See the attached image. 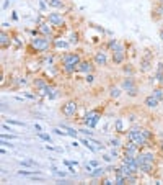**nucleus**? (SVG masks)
I'll return each instance as SVG.
<instances>
[{
	"mask_svg": "<svg viewBox=\"0 0 163 185\" xmlns=\"http://www.w3.org/2000/svg\"><path fill=\"white\" fill-rule=\"evenodd\" d=\"M13 84H15V87H25V85H28V80H26V77L20 76V77L13 79Z\"/></svg>",
	"mask_w": 163,
	"mask_h": 185,
	"instance_id": "nucleus-29",
	"label": "nucleus"
},
{
	"mask_svg": "<svg viewBox=\"0 0 163 185\" xmlns=\"http://www.w3.org/2000/svg\"><path fill=\"white\" fill-rule=\"evenodd\" d=\"M139 94V89L136 87V89H132V90H129V92H127V95H129V97H136Z\"/></svg>",
	"mask_w": 163,
	"mask_h": 185,
	"instance_id": "nucleus-50",
	"label": "nucleus"
},
{
	"mask_svg": "<svg viewBox=\"0 0 163 185\" xmlns=\"http://www.w3.org/2000/svg\"><path fill=\"white\" fill-rule=\"evenodd\" d=\"M41 61H43V66L44 67H49V66H56L54 64V61H56V54L54 53H46L43 54V57H41Z\"/></svg>",
	"mask_w": 163,
	"mask_h": 185,
	"instance_id": "nucleus-17",
	"label": "nucleus"
},
{
	"mask_svg": "<svg viewBox=\"0 0 163 185\" xmlns=\"http://www.w3.org/2000/svg\"><path fill=\"white\" fill-rule=\"evenodd\" d=\"M31 84H33V87L36 89V92H38V90H41V89H44L46 85H49L48 79H46V77H41V76H36V77H34Z\"/></svg>",
	"mask_w": 163,
	"mask_h": 185,
	"instance_id": "nucleus-16",
	"label": "nucleus"
},
{
	"mask_svg": "<svg viewBox=\"0 0 163 185\" xmlns=\"http://www.w3.org/2000/svg\"><path fill=\"white\" fill-rule=\"evenodd\" d=\"M109 146H111V148H121V146H122V141L119 139L118 136L111 138V139H109Z\"/></svg>",
	"mask_w": 163,
	"mask_h": 185,
	"instance_id": "nucleus-36",
	"label": "nucleus"
},
{
	"mask_svg": "<svg viewBox=\"0 0 163 185\" xmlns=\"http://www.w3.org/2000/svg\"><path fill=\"white\" fill-rule=\"evenodd\" d=\"M103 159L106 161V162H111V161H113V156H111V154H104Z\"/></svg>",
	"mask_w": 163,
	"mask_h": 185,
	"instance_id": "nucleus-51",
	"label": "nucleus"
},
{
	"mask_svg": "<svg viewBox=\"0 0 163 185\" xmlns=\"http://www.w3.org/2000/svg\"><path fill=\"white\" fill-rule=\"evenodd\" d=\"M70 43H69V39L67 38H61V36H57V38H54L52 39V49H56V51H61V49H64V51H67L69 48H70Z\"/></svg>",
	"mask_w": 163,
	"mask_h": 185,
	"instance_id": "nucleus-8",
	"label": "nucleus"
},
{
	"mask_svg": "<svg viewBox=\"0 0 163 185\" xmlns=\"http://www.w3.org/2000/svg\"><path fill=\"white\" fill-rule=\"evenodd\" d=\"M48 5L52 8H56V10L65 8V2H64V0H48Z\"/></svg>",
	"mask_w": 163,
	"mask_h": 185,
	"instance_id": "nucleus-25",
	"label": "nucleus"
},
{
	"mask_svg": "<svg viewBox=\"0 0 163 185\" xmlns=\"http://www.w3.org/2000/svg\"><path fill=\"white\" fill-rule=\"evenodd\" d=\"M122 72H124L126 76L132 77V76H134V67H132V64H124V66H122Z\"/></svg>",
	"mask_w": 163,
	"mask_h": 185,
	"instance_id": "nucleus-33",
	"label": "nucleus"
},
{
	"mask_svg": "<svg viewBox=\"0 0 163 185\" xmlns=\"http://www.w3.org/2000/svg\"><path fill=\"white\" fill-rule=\"evenodd\" d=\"M85 82H86V84H93V82H95V76H93V72H91V74H86V76H85Z\"/></svg>",
	"mask_w": 163,
	"mask_h": 185,
	"instance_id": "nucleus-43",
	"label": "nucleus"
},
{
	"mask_svg": "<svg viewBox=\"0 0 163 185\" xmlns=\"http://www.w3.org/2000/svg\"><path fill=\"white\" fill-rule=\"evenodd\" d=\"M78 131L82 133V134H85L86 138H88V136H93V131H88L86 128H82V130H78Z\"/></svg>",
	"mask_w": 163,
	"mask_h": 185,
	"instance_id": "nucleus-47",
	"label": "nucleus"
},
{
	"mask_svg": "<svg viewBox=\"0 0 163 185\" xmlns=\"http://www.w3.org/2000/svg\"><path fill=\"white\" fill-rule=\"evenodd\" d=\"M20 165H23V167H31V169H34V167H38V162H34V161H31V159H26V161H20Z\"/></svg>",
	"mask_w": 163,
	"mask_h": 185,
	"instance_id": "nucleus-34",
	"label": "nucleus"
},
{
	"mask_svg": "<svg viewBox=\"0 0 163 185\" xmlns=\"http://www.w3.org/2000/svg\"><path fill=\"white\" fill-rule=\"evenodd\" d=\"M114 174H121V175H124V177H129L131 174H136V172H134L129 165H126V164H122V162H121V165L118 167V169H116Z\"/></svg>",
	"mask_w": 163,
	"mask_h": 185,
	"instance_id": "nucleus-19",
	"label": "nucleus"
},
{
	"mask_svg": "<svg viewBox=\"0 0 163 185\" xmlns=\"http://www.w3.org/2000/svg\"><path fill=\"white\" fill-rule=\"evenodd\" d=\"M46 18L56 30H62L65 26V16L59 13V11H49V13H46Z\"/></svg>",
	"mask_w": 163,
	"mask_h": 185,
	"instance_id": "nucleus-4",
	"label": "nucleus"
},
{
	"mask_svg": "<svg viewBox=\"0 0 163 185\" xmlns=\"http://www.w3.org/2000/svg\"><path fill=\"white\" fill-rule=\"evenodd\" d=\"M140 71L142 72H147L148 71V69L150 67H152V59H147V57H142V59H140Z\"/></svg>",
	"mask_w": 163,
	"mask_h": 185,
	"instance_id": "nucleus-27",
	"label": "nucleus"
},
{
	"mask_svg": "<svg viewBox=\"0 0 163 185\" xmlns=\"http://www.w3.org/2000/svg\"><path fill=\"white\" fill-rule=\"evenodd\" d=\"M114 130L118 133H124V123H122V118H116L114 121Z\"/></svg>",
	"mask_w": 163,
	"mask_h": 185,
	"instance_id": "nucleus-32",
	"label": "nucleus"
},
{
	"mask_svg": "<svg viewBox=\"0 0 163 185\" xmlns=\"http://www.w3.org/2000/svg\"><path fill=\"white\" fill-rule=\"evenodd\" d=\"M91 167H93V169H95V167H98V165H100V162H98V161H90V162H88Z\"/></svg>",
	"mask_w": 163,
	"mask_h": 185,
	"instance_id": "nucleus-52",
	"label": "nucleus"
},
{
	"mask_svg": "<svg viewBox=\"0 0 163 185\" xmlns=\"http://www.w3.org/2000/svg\"><path fill=\"white\" fill-rule=\"evenodd\" d=\"M48 20L46 16H43V15H38V18H36V26H39V25H43V23Z\"/></svg>",
	"mask_w": 163,
	"mask_h": 185,
	"instance_id": "nucleus-44",
	"label": "nucleus"
},
{
	"mask_svg": "<svg viewBox=\"0 0 163 185\" xmlns=\"http://www.w3.org/2000/svg\"><path fill=\"white\" fill-rule=\"evenodd\" d=\"M100 120H101L100 112H98V110H90V112L85 113V117H83V120H82V121H83L85 126H88L90 130H93L98 123H100Z\"/></svg>",
	"mask_w": 163,
	"mask_h": 185,
	"instance_id": "nucleus-5",
	"label": "nucleus"
},
{
	"mask_svg": "<svg viewBox=\"0 0 163 185\" xmlns=\"http://www.w3.org/2000/svg\"><path fill=\"white\" fill-rule=\"evenodd\" d=\"M11 44H13V34H10L5 30H2V33H0V46H2V49L10 48Z\"/></svg>",
	"mask_w": 163,
	"mask_h": 185,
	"instance_id": "nucleus-12",
	"label": "nucleus"
},
{
	"mask_svg": "<svg viewBox=\"0 0 163 185\" xmlns=\"http://www.w3.org/2000/svg\"><path fill=\"white\" fill-rule=\"evenodd\" d=\"M104 174H106V169H103V167L98 165V167H95V169L90 172L88 175H90L91 178H100V180H101V178L104 177Z\"/></svg>",
	"mask_w": 163,
	"mask_h": 185,
	"instance_id": "nucleus-20",
	"label": "nucleus"
},
{
	"mask_svg": "<svg viewBox=\"0 0 163 185\" xmlns=\"http://www.w3.org/2000/svg\"><path fill=\"white\" fill-rule=\"evenodd\" d=\"M152 95H153L155 98H158L160 102H163V87H160V85H158V87H155V89L152 90Z\"/></svg>",
	"mask_w": 163,
	"mask_h": 185,
	"instance_id": "nucleus-31",
	"label": "nucleus"
},
{
	"mask_svg": "<svg viewBox=\"0 0 163 185\" xmlns=\"http://www.w3.org/2000/svg\"><path fill=\"white\" fill-rule=\"evenodd\" d=\"M142 134L147 138V139H150V141H152V138H153V133L150 131L148 128H142Z\"/></svg>",
	"mask_w": 163,
	"mask_h": 185,
	"instance_id": "nucleus-39",
	"label": "nucleus"
},
{
	"mask_svg": "<svg viewBox=\"0 0 163 185\" xmlns=\"http://www.w3.org/2000/svg\"><path fill=\"white\" fill-rule=\"evenodd\" d=\"M111 156H113L114 159L121 157V156H119V151H118V148H111Z\"/></svg>",
	"mask_w": 163,
	"mask_h": 185,
	"instance_id": "nucleus-48",
	"label": "nucleus"
},
{
	"mask_svg": "<svg viewBox=\"0 0 163 185\" xmlns=\"http://www.w3.org/2000/svg\"><path fill=\"white\" fill-rule=\"evenodd\" d=\"M114 183H118V185L127 183V182H126V177H124V175H121V174H114Z\"/></svg>",
	"mask_w": 163,
	"mask_h": 185,
	"instance_id": "nucleus-37",
	"label": "nucleus"
},
{
	"mask_svg": "<svg viewBox=\"0 0 163 185\" xmlns=\"http://www.w3.org/2000/svg\"><path fill=\"white\" fill-rule=\"evenodd\" d=\"M61 128L65 130L69 133V136H72V138H77V134H78V131H75L73 128H70V126H67V125H61Z\"/></svg>",
	"mask_w": 163,
	"mask_h": 185,
	"instance_id": "nucleus-35",
	"label": "nucleus"
},
{
	"mask_svg": "<svg viewBox=\"0 0 163 185\" xmlns=\"http://www.w3.org/2000/svg\"><path fill=\"white\" fill-rule=\"evenodd\" d=\"M160 38H161V41H163V30H160Z\"/></svg>",
	"mask_w": 163,
	"mask_h": 185,
	"instance_id": "nucleus-57",
	"label": "nucleus"
},
{
	"mask_svg": "<svg viewBox=\"0 0 163 185\" xmlns=\"http://www.w3.org/2000/svg\"><path fill=\"white\" fill-rule=\"evenodd\" d=\"M121 92H122L121 85H119V87H118V85H111V87H109V97H111V98H119Z\"/></svg>",
	"mask_w": 163,
	"mask_h": 185,
	"instance_id": "nucleus-24",
	"label": "nucleus"
},
{
	"mask_svg": "<svg viewBox=\"0 0 163 185\" xmlns=\"http://www.w3.org/2000/svg\"><path fill=\"white\" fill-rule=\"evenodd\" d=\"M34 130H36V133H41V131H43V128H41V125H38V123H34Z\"/></svg>",
	"mask_w": 163,
	"mask_h": 185,
	"instance_id": "nucleus-53",
	"label": "nucleus"
},
{
	"mask_svg": "<svg viewBox=\"0 0 163 185\" xmlns=\"http://www.w3.org/2000/svg\"><path fill=\"white\" fill-rule=\"evenodd\" d=\"M5 123H8L11 126H18V128H26V123L25 121H18V120H11V118H7Z\"/></svg>",
	"mask_w": 163,
	"mask_h": 185,
	"instance_id": "nucleus-30",
	"label": "nucleus"
},
{
	"mask_svg": "<svg viewBox=\"0 0 163 185\" xmlns=\"http://www.w3.org/2000/svg\"><path fill=\"white\" fill-rule=\"evenodd\" d=\"M67 39H69V43H70L72 46H75V44H78V41H80V34H78L77 31H73V30H72Z\"/></svg>",
	"mask_w": 163,
	"mask_h": 185,
	"instance_id": "nucleus-26",
	"label": "nucleus"
},
{
	"mask_svg": "<svg viewBox=\"0 0 163 185\" xmlns=\"http://www.w3.org/2000/svg\"><path fill=\"white\" fill-rule=\"evenodd\" d=\"M82 62V56L80 53H72V51H67V53H64L61 56V66H73L77 67L78 64Z\"/></svg>",
	"mask_w": 163,
	"mask_h": 185,
	"instance_id": "nucleus-3",
	"label": "nucleus"
},
{
	"mask_svg": "<svg viewBox=\"0 0 163 185\" xmlns=\"http://www.w3.org/2000/svg\"><path fill=\"white\" fill-rule=\"evenodd\" d=\"M61 113L69 120H75V117H77V113H78V102L77 100H67L65 103H62Z\"/></svg>",
	"mask_w": 163,
	"mask_h": 185,
	"instance_id": "nucleus-2",
	"label": "nucleus"
},
{
	"mask_svg": "<svg viewBox=\"0 0 163 185\" xmlns=\"http://www.w3.org/2000/svg\"><path fill=\"white\" fill-rule=\"evenodd\" d=\"M18 175H23V177H43V174H41V170H18L16 172Z\"/></svg>",
	"mask_w": 163,
	"mask_h": 185,
	"instance_id": "nucleus-21",
	"label": "nucleus"
},
{
	"mask_svg": "<svg viewBox=\"0 0 163 185\" xmlns=\"http://www.w3.org/2000/svg\"><path fill=\"white\" fill-rule=\"evenodd\" d=\"M39 8H41V11H46V10H48V5H46L44 0H39Z\"/></svg>",
	"mask_w": 163,
	"mask_h": 185,
	"instance_id": "nucleus-49",
	"label": "nucleus"
},
{
	"mask_svg": "<svg viewBox=\"0 0 163 185\" xmlns=\"http://www.w3.org/2000/svg\"><path fill=\"white\" fill-rule=\"evenodd\" d=\"M158 103H160V100H158V98H155L153 95L145 97V100H144V105L147 108H152V110H155L157 107H158Z\"/></svg>",
	"mask_w": 163,
	"mask_h": 185,
	"instance_id": "nucleus-18",
	"label": "nucleus"
},
{
	"mask_svg": "<svg viewBox=\"0 0 163 185\" xmlns=\"http://www.w3.org/2000/svg\"><path fill=\"white\" fill-rule=\"evenodd\" d=\"M157 71H163V61L158 64V69H157Z\"/></svg>",
	"mask_w": 163,
	"mask_h": 185,
	"instance_id": "nucleus-55",
	"label": "nucleus"
},
{
	"mask_svg": "<svg viewBox=\"0 0 163 185\" xmlns=\"http://www.w3.org/2000/svg\"><path fill=\"white\" fill-rule=\"evenodd\" d=\"M139 151H140V148L137 146L136 143H132V141H127L122 144V152L124 154H131V156H137Z\"/></svg>",
	"mask_w": 163,
	"mask_h": 185,
	"instance_id": "nucleus-13",
	"label": "nucleus"
},
{
	"mask_svg": "<svg viewBox=\"0 0 163 185\" xmlns=\"http://www.w3.org/2000/svg\"><path fill=\"white\" fill-rule=\"evenodd\" d=\"M126 57H127V53H126V48H124V46H122V48H119V49H116V51H113V53H111V61H113V64H116V66L124 64Z\"/></svg>",
	"mask_w": 163,
	"mask_h": 185,
	"instance_id": "nucleus-6",
	"label": "nucleus"
},
{
	"mask_svg": "<svg viewBox=\"0 0 163 185\" xmlns=\"http://www.w3.org/2000/svg\"><path fill=\"white\" fill-rule=\"evenodd\" d=\"M36 134H38V138H39V139H43V141H48V143H51V136H49V134H44L43 131H41V133H36Z\"/></svg>",
	"mask_w": 163,
	"mask_h": 185,
	"instance_id": "nucleus-41",
	"label": "nucleus"
},
{
	"mask_svg": "<svg viewBox=\"0 0 163 185\" xmlns=\"http://www.w3.org/2000/svg\"><path fill=\"white\" fill-rule=\"evenodd\" d=\"M158 146H160V149L163 151V141H160V144H158Z\"/></svg>",
	"mask_w": 163,
	"mask_h": 185,
	"instance_id": "nucleus-56",
	"label": "nucleus"
},
{
	"mask_svg": "<svg viewBox=\"0 0 163 185\" xmlns=\"http://www.w3.org/2000/svg\"><path fill=\"white\" fill-rule=\"evenodd\" d=\"M70 148H75V149H77V148H78V143H77V141H73V143L70 144Z\"/></svg>",
	"mask_w": 163,
	"mask_h": 185,
	"instance_id": "nucleus-54",
	"label": "nucleus"
},
{
	"mask_svg": "<svg viewBox=\"0 0 163 185\" xmlns=\"http://www.w3.org/2000/svg\"><path fill=\"white\" fill-rule=\"evenodd\" d=\"M136 87H137V85H136V82H134V79L129 77V76H126L124 79L121 80V89L124 90V92H129V90L136 89Z\"/></svg>",
	"mask_w": 163,
	"mask_h": 185,
	"instance_id": "nucleus-15",
	"label": "nucleus"
},
{
	"mask_svg": "<svg viewBox=\"0 0 163 185\" xmlns=\"http://www.w3.org/2000/svg\"><path fill=\"white\" fill-rule=\"evenodd\" d=\"M23 97L30 98V100H36V98H39L38 94H30V92H23Z\"/></svg>",
	"mask_w": 163,
	"mask_h": 185,
	"instance_id": "nucleus-42",
	"label": "nucleus"
},
{
	"mask_svg": "<svg viewBox=\"0 0 163 185\" xmlns=\"http://www.w3.org/2000/svg\"><path fill=\"white\" fill-rule=\"evenodd\" d=\"M43 67H44V66H43V61L36 59V57H31V59H28V62H26V71L31 72V74L39 72Z\"/></svg>",
	"mask_w": 163,
	"mask_h": 185,
	"instance_id": "nucleus-10",
	"label": "nucleus"
},
{
	"mask_svg": "<svg viewBox=\"0 0 163 185\" xmlns=\"http://www.w3.org/2000/svg\"><path fill=\"white\" fill-rule=\"evenodd\" d=\"M80 143L82 144H83V146L86 148V149H88V151H91V152H96V151H100V149H98L96 146H93V143L88 139V138H82V139H80Z\"/></svg>",
	"mask_w": 163,
	"mask_h": 185,
	"instance_id": "nucleus-23",
	"label": "nucleus"
},
{
	"mask_svg": "<svg viewBox=\"0 0 163 185\" xmlns=\"http://www.w3.org/2000/svg\"><path fill=\"white\" fill-rule=\"evenodd\" d=\"M155 170H157L155 162H147V161H144V162L140 164V174L150 175V174H153Z\"/></svg>",
	"mask_w": 163,
	"mask_h": 185,
	"instance_id": "nucleus-14",
	"label": "nucleus"
},
{
	"mask_svg": "<svg viewBox=\"0 0 163 185\" xmlns=\"http://www.w3.org/2000/svg\"><path fill=\"white\" fill-rule=\"evenodd\" d=\"M95 71V62L90 61V59H82V62L77 66V72L78 74H91Z\"/></svg>",
	"mask_w": 163,
	"mask_h": 185,
	"instance_id": "nucleus-7",
	"label": "nucleus"
},
{
	"mask_svg": "<svg viewBox=\"0 0 163 185\" xmlns=\"http://www.w3.org/2000/svg\"><path fill=\"white\" fill-rule=\"evenodd\" d=\"M51 169H52V172H54V175H57V177H61V178H65V177H67V172H61V170H57L54 165H52Z\"/></svg>",
	"mask_w": 163,
	"mask_h": 185,
	"instance_id": "nucleus-38",
	"label": "nucleus"
},
{
	"mask_svg": "<svg viewBox=\"0 0 163 185\" xmlns=\"http://www.w3.org/2000/svg\"><path fill=\"white\" fill-rule=\"evenodd\" d=\"M93 62H95V66H108V53L104 49H98L95 56H93Z\"/></svg>",
	"mask_w": 163,
	"mask_h": 185,
	"instance_id": "nucleus-9",
	"label": "nucleus"
},
{
	"mask_svg": "<svg viewBox=\"0 0 163 185\" xmlns=\"http://www.w3.org/2000/svg\"><path fill=\"white\" fill-rule=\"evenodd\" d=\"M52 39L54 38H48V36H43V34L31 36L28 49L31 51V54H46L48 51L52 49Z\"/></svg>",
	"mask_w": 163,
	"mask_h": 185,
	"instance_id": "nucleus-1",
	"label": "nucleus"
},
{
	"mask_svg": "<svg viewBox=\"0 0 163 185\" xmlns=\"http://www.w3.org/2000/svg\"><path fill=\"white\" fill-rule=\"evenodd\" d=\"M61 71L65 74V76H73V74L77 72V67H73V66H61Z\"/></svg>",
	"mask_w": 163,
	"mask_h": 185,
	"instance_id": "nucleus-28",
	"label": "nucleus"
},
{
	"mask_svg": "<svg viewBox=\"0 0 163 185\" xmlns=\"http://www.w3.org/2000/svg\"><path fill=\"white\" fill-rule=\"evenodd\" d=\"M122 46H124V44H121L119 41H118V39H109V41H108V44H106V48H108V51H109V53H113V51H116V49H119V48H122Z\"/></svg>",
	"mask_w": 163,
	"mask_h": 185,
	"instance_id": "nucleus-22",
	"label": "nucleus"
},
{
	"mask_svg": "<svg viewBox=\"0 0 163 185\" xmlns=\"http://www.w3.org/2000/svg\"><path fill=\"white\" fill-rule=\"evenodd\" d=\"M13 44L18 46V48H20V46H23V41H21L18 36H16V34H13Z\"/></svg>",
	"mask_w": 163,
	"mask_h": 185,
	"instance_id": "nucleus-45",
	"label": "nucleus"
},
{
	"mask_svg": "<svg viewBox=\"0 0 163 185\" xmlns=\"http://www.w3.org/2000/svg\"><path fill=\"white\" fill-rule=\"evenodd\" d=\"M157 82H158L160 87H163V71H157Z\"/></svg>",
	"mask_w": 163,
	"mask_h": 185,
	"instance_id": "nucleus-40",
	"label": "nucleus"
},
{
	"mask_svg": "<svg viewBox=\"0 0 163 185\" xmlns=\"http://www.w3.org/2000/svg\"><path fill=\"white\" fill-rule=\"evenodd\" d=\"M101 183H104V185H111V183H114V178H108V177H103V178H101Z\"/></svg>",
	"mask_w": 163,
	"mask_h": 185,
	"instance_id": "nucleus-46",
	"label": "nucleus"
},
{
	"mask_svg": "<svg viewBox=\"0 0 163 185\" xmlns=\"http://www.w3.org/2000/svg\"><path fill=\"white\" fill-rule=\"evenodd\" d=\"M36 28L39 30V33L43 34V36H48V38H52V36H54V30H56V28L52 26V25H51V23H49L48 20H46V21L43 23V25L36 26Z\"/></svg>",
	"mask_w": 163,
	"mask_h": 185,
	"instance_id": "nucleus-11",
	"label": "nucleus"
}]
</instances>
